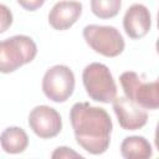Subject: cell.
<instances>
[{
    "label": "cell",
    "mask_w": 159,
    "mask_h": 159,
    "mask_svg": "<svg viewBox=\"0 0 159 159\" xmlns=\"http://www.w3.org/2000/svg\"><path fill=\"white\" fill-rule=\"evenodd\" d=\"M12 24V12L11 10L4 5L0 4V34L5 32Z\"/></svg>",
    "instance_id": "cell-14"
},
{
    "label": "cell",
    "mask_w": 159,
    "mask_h": 159,
    "mask_svg": "<svg viewBox=\"0 0 159 159\" xmlns=\"http://www.w3.org/2000/svg\"><path fill=\"white\" fill-rule=\"evenodd\" d=\"M120 86L127 98L144 109H157L159 107V82H143L138 73L133 71L123 72L119 77Z\"/></svg>",
    "instance_id": "cell-5"
},
{
    "label": "cell",
    "mask_w": 159,
    "mask_h": 159,
    "mask_svg": "<svg viewBox=\"0 0 159 159\" xmlns=\"http://www.w3.org/2000/svg\"><path fill=\"white\" fill-rule=\"evenodd\" d=\"M75 91V75L66 65L50 67L42 78L43 94L56 103L66 102Z\"/></svg>",
    "instance_id": "cell-6"
},
{
    "label": "cell",
    "mask_w": 159,
    "mask_h": 159,
    "mask_svg": "<svg viewBox=\"0 0 159 159\" xmlns=\"http://www.w3.org/2000/svg\"><path fill=\"white\" fill-rule=\"evenodd\" d=\"M123 27L130 39L144 37L152 27V15L143 4H133L128 7L123 17Z\"/></svg>",
    "instance_id": "cell-9"
},
{
    "label": "cell",
    "mask_w": 159,
    "mask_h": 159,
    "mask_svg": "<svg viewBox=\"0 0 159 159\" xmlns=\"http://www.w3.org/2000/svg\"><path fill=\"white\" fill-rule=\"evenodd\" d=\"M45 1L46 0H17L19 5L27 11H35L40 9L45 4Z\"/></svg>",
    "instance_id": "cell-16"
},
{
    "label": "cell",
    "mask_w": 159,
    "mask_h": 159,
    "mask_svg": "<svg viewBox=\"0 0 159 159\" xmlns=\"http://www.w3.org/2000/svg\"><path fill=\"white\" fill-rule=\"evenodd\" d=\"M51 157L55 158H82V155L77 152H75L73 149L68 148V147H58L55 149V152L51 154Z\"/></svg>",
    "instance_id": "cell-15"
},
{
    "label": "cell",
    "mask_w": 159,
    "mask_h": 159,
    "mask_svg": "<svg viewBox=\"0 0 159 159\" xmlns=\"http://www.w3.org/2000/svg\"><path fill=\"white\" fill-rule=\"evenodd\" d=\"M87 45L106 57H117L124 50V39L114 26L87 25L82 31Z\"/></svg>",
    "instance_id": "cell-4"
},
{
    "label": "cell",
    "mask_w": 159,
    "mask_h": 159,
    "mask_svg": "<svg viewBox=\"0 0 159 159\" xmlns=\"http://www.w3.org/2000/svg\"><path fill=\"white\" fill-rule=\"evenodd\" d=\"M70 120L77 144L86 152L103 154L111 143L113 123L104 108L77 102L70 111Z\"/></svg>",
    "instance_id": "cell-1"
},
{
    "label": "cell",
    "mask_w": 159,
    "mask_h": 159,
    "mask_svg": "<svg viewBox=\"0 0 159 159\" xmlns=\"http://www.w3.org/2000/svg\"><path fill=\"white\" fill-rule=\"evenodd\" d=\"M122 0H91V10L99 19H112L118 15Z\"/></svg>",
    "instance_id": "cell-13"
},
{
    "label": "cell",
    "mask_w": 159,
    "mask_h": 159,
    "mask_svg": "<svg viewBox=\"0 0 159 159\" xmlns=\"http://www.w3.org/2000/svg\"><path fill=\"white\" fill-rule=\"evenodd\" d=\"M82 15V4L80 1H58L48 14V24L58 31L70 29Z\"/></svg>",
    "instance_id": "cell-10"
},
{
    "label": "cell",
    "mask_w": 159,
    "mask_h": 159,
    "mask_svg": "<svg viewBox=\"0 0 159 159\" xmlns=\"http://www.w3.org/2000/svg\"><path fill=\"white\" fill-rule=\"evenodd\" d=\"M120 154L125 159H148L153 155V148L144 137L130 135L123 139Z\"/></svg>",
    "instance_id": "cell-11"
},
{
    "label": "cell",
    "mask_w": 159,
    "mask_h": 159,
    "mask_svg": "<svg viewBox=\"0 0 159 159\" xmlns=\"http://www.w3.org/2000/svg\"><path fill=\"white\" fill-rule=\"evenodd\" d=\"M29 125L37 137L50 139L61 132L62 118L55 108L41 104L31 109L29 114Z\"/></svg>",
    "instance_id": "cell-7"
},
{
    "label": "cell",
    "mask_w": 159,
    "mask_h": 159,
    "mask_svg": "<svg viewBox=\"0 0 159 159\" xmlns=\"http://www.w3.org/2000/svg\"><path fill=\"white\" fill-rule=\"evenodd\" d=\"M84 89L91 99L109 103L117 97V84L109 68L101 62L87 65L82 72Z\"/></svg>",
    "instance_id": "cell-3"
},
{
    "label": "cell",
    "mask_w": 159,
    "mask_h": 159,
    "mask_svg": "<svg viewBox=\"0 0 159 159\" xmlns=\"http://www.w3.org/2000/svg\"><path fill=\"white\" fill-rule=\"evenodd\" d=\"M113 111L118 118L119 125L125 130H137L143 128L148 122V113L144 108L124 97L113 99Z\"/></svg>",
    "instance_id": "cell-8"
},
{
    "label": "cell",
    "mask_w": 159,
    "mask_h": 159,
    "mask_svg": "<svg viewBox=\"0 0 159 159\" xmlns=\"http://www.w3.org/2000/svg\"><path fill=\"white\" fill-rule=\"evenodd\" d=\"M0 145L9 154L22 153L29 145L27 133L20 127H7L0 134Z\"/></svg>",
    "instance_id": "cell-12"
},
{
    "label": "cell",
    "mask_w": 159,
    "mask_h": 159,
    "mask_svg": "<svg viewBox=\"0 0 159 159\" xmlns=\"http://www.w3.org/2000/svg\"><path fill=\"white\" fill-rule=\"evenodd\" d=\"M37 55L35 41L26 35H15L0 41V72L10 73L30 63Z\"/></svg>",
    "instance_id": "cell-2"
}]
</instances>
